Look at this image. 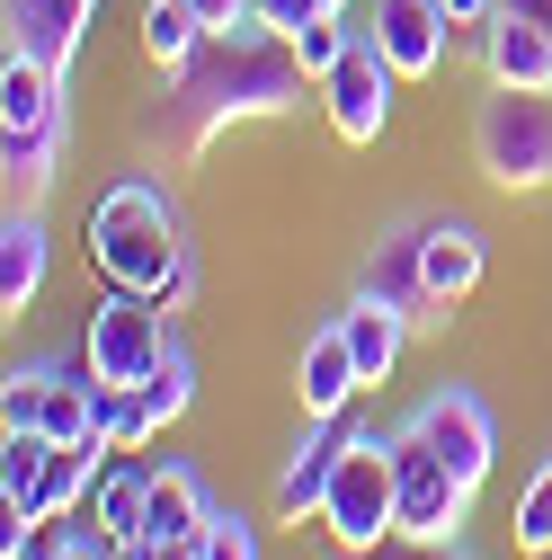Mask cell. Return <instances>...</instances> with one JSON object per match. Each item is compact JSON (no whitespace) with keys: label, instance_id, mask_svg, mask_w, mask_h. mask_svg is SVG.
Returning a JSON list of instances; mask_svg holds the SVG:
<instances>
[{"label":"cell","instance_id":"4","mask_svg":"<svg viewBox=\"0 0 552 560\" xmlns=\"http://www.w3.org/2000/svg\"><path fill=\"white\" fill-rule=\"evenodd\" d=\"M472 152H481V178L526 196V187H552V90H499L481 98L472 116Z\"/></svg>","mask_w":552,"mask_h":560},{"label":"cell","instance_id":"29","mask_svg":"<svg viewBox=\"0 0 552 560\" xmlns=\"http://www.w3.org/2000/svg\"><path fill=\"white\" fill-rule=\"evenodd\" d=\"M437 10H446V27H455V36H472V45H481V27L499 19V0H437Z\"/></svg>","mask_w":552,"mask_h":560},{"label":"cell","instance_id":"3","mask_svg":"<svg viewBox=\"0 0 552 560\" xmlns=\"http://www.w3.org/2000/svg\"><path fill=\"white\" fill-rule=\"evenodd\" d=\"M321 534L348 551V560H375L392 534H401V489H392V436L375 428H348V454H338V480L321 499Z\"/></svg>","mask_w":552,"mask_h":560},{"label":"cell","instance_id":"19","mask_svg":"<svg viewBox=\"0 0 552 560\" xmlns=\"http://www.w3.org/2000/svg\"><path fill=\"white\" fill-rule=\"evenodd\" d=\"M338 329H348V347H357V374L366 383H383L392 365H401V338H410V320L392 312V303H375V294H348V312H330Z\"/></svg>","mask_w":552,"mask_h":560},{"label":"cell","instance_id":"2","mask_svg":"<svg viewBox=\"0 0 552 560\" xmlns=\"http://www.w3.org/2000/svg\"><path fill=\"white\" fill-rule=\"evenodd\" d=\"M90 258L107 285L125 294H161L179 258H187V232H179V205L161 178H116L99 205H90Z\"/></svg>","mask_w":552,"mask_h":560},{"label":"cell","instance_id":"21","mask_svg":"<svg viewBox=\"0 0 552 560\" xmlns=\"http://www.w3.org/2000/svg\"><path fill=\"white\" fill-rule=\"evenodd\" d=\"M45 463H54V436H45V428H10V436H0V508H10L19 525H36Z\"/></svg>","mask_w":552,"mask_h":560},{"label":"cell","instance_id":"25","mask_svg":"<svg viewBox=\"0 0 552 560\" xmlns=\"http://www.w3.org/2000/svg\"><path fill=\"white\" fill-rule=\"evenodd\" d=\"M45 383H54V365H27L0 383V428H45Z\"/></svg>","mask_w":552,"mask_h":560},{"label":"cell","instance_id":"5","mask_svg":"<svg viewBox=\"0 0 552 560\" xmlns=\"http://www.w3.org/2000/svg\"><path fill=\"white\" fill-rule=\"evenodd\" d=\"M81 357H90V374H99V383L143 392V383H152V365L170 357V312H161L152 294H125V285H107V294L90 303Z\"/></svg>","mask_w":552,"mask_h":560},{"label":"cell","instance_id":"23","mask_svg":"<svg viewBox=\"0 0 552 560\" xmlns=\"http://www.w3.org/2000/svg\"><path fill=\"white\" fill-rule=\"evenodd\" d=\"M187 409H196V357H187L179 329H170V357H161L152 383H143V418H152V436H161V428H179Z\"/></svg>","mask_w":552,"mask_h":560},{"label":"cell","instance_id":"30","mask_svg":"<svg viewBox=\"0 0 552 560\" xmlns=\"http://www.w3.org/2000/svg\"><path fill=\"white\" fill-rule=\"evenodd\" d=\"M375 560H472V551H463V542H410V534H392Z\"/></svg>","mask_w":552,"mask_h":560},{"label":"cell","instance_id":"34","mask_svg":"<svg viewBox=\"0 0 552 560\" xmlns=\"http://www.w3.org/2000/svg\"><path fill=\"white\" fill-rule=\"evenodd\" d=\"M534 560H552V551H534Z\"/></svg>","mask_w":552,"mask_h":560},{"label":"cell","instance_id":"1","mask_svg":"<svg viewBox=\"0 0 552 560\" xmlns=\"http://www.w3.org/2000/svg\"><path fill=\"white\" fill-rule=\"evenodd\" d=\"M303 90H321L312 72H303V54L276 36L267 19H241V27H215L179 72H161V107L143 116V133L161 152H179V161H196L215 133H232V125H258V116H295L303 107Z\"/></svg>","mask_w":552,"mask_h":560},{"label":"cell","instance_id":"7","mask_svg":"<svg viewBox=\"0 0 552 560\" xmlns=\"http://www.w3.org/2000/svg\"><path fill=\"white\" fill-rule=\"evenodd\" d=\"M392 90H401V72L383 62V45L375 36H357L348 54L321 72V107H330V133L338 143H375V133L392 125Z\"/></svg>","mask_w":552,"mask_h":560},{"label":"cell","instance_id":"9","mask_svg":"<svg viewBox=\"0 0 552 560\" xmlns=\"http://www.w3.org/2000/svg\"><path fill=\"white\" fill-rule=\"evenodd\" d=\"M357 294H375V303H392L410 329H437L455 303H437V285H428V258H419V223H392L383 241H375V258L357 267Z\"/></svg>","mask_w":552,"mask_h":560},{"label":"cell","instance_id":"33","mask_svg":"<svg viewBox=\"0 0 552 560\" xmlns=\"http://www.w3.org/2000/svg\"><path fill=\"white\" fill-rule=\"evenodd\" d=\"M499 10H517V19H534V27L552 36V0H499Z\"/></svg>","mask_w":552,"mask_h":560},{"label":"cell","instance_id":"18","mask_svg":"<svg viewBox=\"0 0 552 560\" xmlns=\"http://www.w3.org/2000/svg\"><path fill=\"white\" fill-rule=\"evenodd\" d=\"M205 525H215V499H205V480H196L187 463H161L143 534H161V542H205Z\"/></svg>","mask_w":552,"mask_h":560},{"label":"cell","instance_id":"10","mask_svg":"<svg viewBox=\"0 0 552 560\" xmlns=\"http://www.w3.org/2000/svg\"><path fill=\"white\" fill-rule=\"evenodd\" d=\"M90 19H99V0H0V27H10V54L45 62V72L72 81V62L90 45Z\"/></svg>","mask_w":552,"mask_h":560},{"label":"cell","instance_id":"22","mask_svg":"<svg viewBox=\"0 0 552 560\" xmlns=\"http://www.w3.org/2000/svg\"><path fill=\"white\" fill-rule=\"evenodd\" d=\"M205 36H215V27H205L187 0H143V54L161 62V72H179V62H187Z\"/></svg>","mask_w":552,"mask_h":560},{"label":"cell","instance_id":"17","mask_svg":"<svg viewBox=\"0 0 552 560\" xmlns=\"http://www.w3.org/2000/svg\"><path fill=\"white\" fill-rule=\"evenodd\" d=\"M36 294H45V214L10 205V223H0V312H27Z\"/></svg>","mask_w":552,"mask_h":560},{"label":"cell","instance_id":"11","mask_svg":"<svg viewBox=\"0 0 552 560\" xmlns=\"http://www.w3.org/2000/svg\"><path fill=\"white\" fill-rule=\"evenodd\" d=\"M338 454H348V418H303V445L286 454V471H276V525H321V499H330V480H338Z\"/></svg>","mask_w":552,"mask_h":560},{"label":"cell","instance_id":"16","mask_svg":"<svg viewBox=\"0 0 552 560\" xmlns=\"http://www.w3.org/2000/svg\"><path fill=\"white\" fill-rule=\"evenodd\" d=\"M419 258H428L437 303H463L481 285V267H491V241H481L472 223H455V214H419Z\"/></svg>","mask_w":552,"mask_h":560},{"label":"cell","instance_id":"28","mask_svg":"<svg viewBox=\"0 0 552 560\" xmlns=\"http://www.w3.org/2000/svg\"><path fill=\"white\" fill-rule=\"evenodd\" d=\"M196 560H258V534H250V525H241L232 508H215V525H205Z\"/></svg>","mask_w":552,"mask_h":560},{"label":"cell","instance_id":"20","mask_svg":"<svg viewBox=\"0 0 552 560\" xmlns=\"http://www.w3.org/2000/svg\"><path fill=\"white\" fill-rule=\"evenodd\" d=\"M62 116V72H45V62L10 54V72H0V133H36Z\"/></svg>","mask_w":552,"mask_h":560},{"label":"cell","instance_id":"8","mask_svg":"<svg viewBox=\"0 0 552 560\" xmlns=\"http://www.w3.org/2000/svg\"><path fill=\"white\" fill-rule=\"evenodd\" d=\"M410 428H419L446 463H455V480L463 489H481L499 471V428H491V400H481L472 383H446V392H428L419 409H410Z\"/></svg>","mask_w":552,"mask_h":560},{"label":"cell","instance_id":"32","mask_svg":"<svg viewBox=\"0 0 552 560\" xmlns=\"http://www.w3.org/2000/svg\"><path fill=\"white\" fill-rule=\"evenodd\" d=\"M125 560H196V542H161V534H143V542H125Z\"/></svg>","mask_w":552,"mask_h":560},{"label":"cell","instance_id":"12","mask_svg":"<svg viewBox=\"0 0 552 560\" xmlns=\"http://www.w3.org/2000/svg\"><path fill=\"white\" fill-rule=\"evenodd\" d=\"M375 45L401 81H437L446 54H455V27L437 0H375Z\"/></svg>","mask_w":552,"mask_h":560},{"label":"cell","instance_id":"31","mask_svg":"<svg viewBox=\"0 0 552 560\" xmlns=\"http://www.w3.org/2000/svg\"><path fill=\"white\" fill-rule=\"evenodd\" d=\"M187 10H196L205 27H241V19H250V0H187Z\"/></svg>","mask_w":552,"mask_h":560},{"label":"cell","instance_id":"6","mask_svg":"<svg viewBox=\"0 0 552 560\" xmlns=\"http://www.w3.org/2000/svg\"><path fill=\"white\" fill-rule=\"evenodd\" d=\"M392 489H401V534L410 542H463V516L481 499V489L455 480V463L410 428V418L392 428Z\"/></svg>","mask_w":552,"mask_h":560},{"label":"cell","instance_id":"15","mask_svg":"<svg viewBox=\"0 0 552 560\" xmlns=\"http://www.w3.org/2000/svg\"><path fill=\"white\" fill-rule=\"evenodd\" d=\"M481 72H491L499 90H552V36L534 27V19H517V10H499L491 27H481Z\"/></svg>","mask_w":552,"mask_h":560},{"label":"cell","instance_id":"24","mask_svg":"<svg viewBox=\"0 0 552 560\" xmlns=\"http://www.w3.org/2000/svg\"><path fill=\"white\" fill-rule=\"evenodd\" d=\"M517 542H526V551H552V454H543L534 480L517 489Z\"/></svg>","mask_w":552,"mask_h":560},{"label":"cell","instance_id":"14","mask_svg":"<svg viewBox=\"0 0 552 560\" xmlns=\"http://www.w3.org/2000/svg\"><path fill=\"white\" fill-rule=\"evenodd\" d=\"M152 480H161V463H152V454H134V445H116L81 516H99V525H107L116 542H143V516H152Z\"/></svg>","mask_w":552,"mask_h":560},{"label":"cell","instance_id":"27","mask_svg":"<svg viewBox=\"0 0 552 560\" xmlns=\"http://www.w3.org/2000/svg\"><path fill=\"white\" fill-rule=\"evenodd\" d=\"M338 10H348V0H250V19H267V27L286 36V45H295L312 19H338Z\"/></svg>","mask_w":552,"mask_h":560},{"label":"cell","instance_id":"13","mask_svg":"<svg viewBox=\"0 0 552 560\" xmlns=\"http://www.w3.org/2000/svg\"><path fill=\"white\" fill-rule=\"evenodd\" d=\"M357 392H366V374H357L348 329L321 320V329L303 338V365H295V400H303V418H348V400H357Z\"/></svg>","mask_w":552,"mask_h":560},{"label":"cell","instance_id":"26","mask_svg":"<svg viewBox=\"0 0 552 560\" xmlns=\"http://www.w3.org/2000/svg\"><path fill=\"white\" fill-rule=\"evenodd\" d=\"M348 45H357V27H348V10H338V19H312V27L295 36V54H303V72H312V81H321V72H330V62L348 54Z\"/></svg>","mask_w":552,"mask_h":560}]
</instances>
